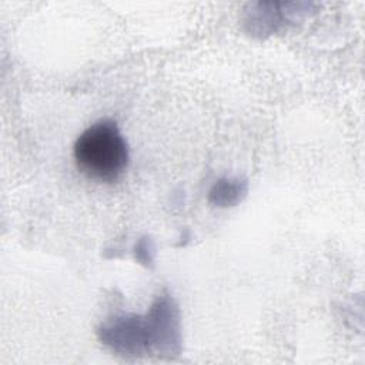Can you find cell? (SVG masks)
<instances>
[{"label":"cell","instance_id":"cell-1","mask_svg":"<svg viewBox=\"0 0 365 365\" xmlns=\"http://www.w3.org/2000/svg\"><path fill=\"white\" fill-rule=\"evenodd\" d=\"M74 161L87 177L113 182L125 171L128 145L113 120H100L86 128L74 144Z\"/></svg>","mask_w":365,"mask_h":365}]
</instances>
